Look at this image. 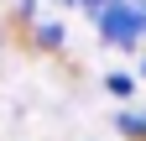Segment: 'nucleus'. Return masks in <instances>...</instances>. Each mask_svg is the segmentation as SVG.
<instances>
[{
  "mask_svg": "<svg viewBox=\"0 0 146 141\" xmlns=\"http://www.w3.org/2000/svg\"><path fill=\"white\" fill-rule=\"evenodd\" d=\"M78 5H84V11H89V16H94V11H99V5H110V0H78Z\"/></svg>",
  "mask_w": 146,
  "mask_h": 141,
  "instance_id": "39448f33",
  "label": "nucleus"
},
{
  "mask_svg": "<svg viewBox=\"0 0 146 141\" xmlns=\"http://www.w3.org/2000/svg\"><path fill=\"white\" fill-rule=\"evenodd\" d=\"M110 89H115V94H131L136 78H131V73H110Z\"/></svg>",
  "mask_w": 146,
  "mask_h": 141,
  "instance_id": "7ed1b4c3",
  "label": "nucleus"
},
{
  "mask_svg": "<svg viewBox=\"0 0 146 141\" xmlns=\"http://www.w3.org/2000/svg\"><path fill=\"white\" fill-rule=\"evenodd\" d=\"M115 126H120V136L146 141V110H120V115H115Z\"/></svg>",
  "mask_w": 146,
  "mask_h": 141,
  "instance_id": "f03ea898",
  "label": "nucleus"
},
{
  "mask_svg": "<svg viewBox=\"0 0 146 141\" xmlns=\"http://www.w3.org/2000/svg\"><path fill=\"white\" fill-rule=\"evenodd\" d=\"M63 42V26H42V47H58Z\"/></svg>",
  "mask_w": 146,
  "mask_h": 141,
  "instance_id": "20e7f679",
  "label": "nucleus"
},
{
  "mask_svg": "<svg viewBox=\"0 0 146 141\" xmlns=\"http://www.w3.org/2000/svg\"><path fill=\"white\" fill-rule=\"evenodd\" d=\"M94 21L110 42H120V47H136L146 37V0H110V5L94 11Z\"/></svg>",
  "mask_w": 146,
  "mask_h": 141,
  "instance_id": "f257e3e1",
  "label": "nucleus"
}]
</instances>
